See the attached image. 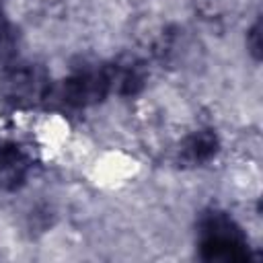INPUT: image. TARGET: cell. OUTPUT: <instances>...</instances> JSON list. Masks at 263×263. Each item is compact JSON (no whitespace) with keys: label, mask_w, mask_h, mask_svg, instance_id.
<instances>
[{"label":"cell","mask_w":263,"mask_h":263,"mask_svg":"<svg viewBox=\"0 0 263 263\" xmlns=\"http://www.w3.org/2000/svg\"><path fill=\"white\" fill-rule=\"evenodd\" d=\"M195 253L205 263H247L253 259L249 234L222 208H205L195 220Z\"/></svg>","instance_id":"obj_1"},{"label":"cell","mask_w":263,"mask_h":263,"mask_svg":"<svg viewBox=\"0 0 263 263\" xmlns=\"http://www.w3.org/2000/svg\"><path fill=\"white\" fill-rule=\"evenodd\" d=\"M51 76L45 66L29 60L6 64L0 74V97L14 109H33L51 97Z\"/></svg>","instance_id":"obj_2"},{"label":"cell","mask_w":263,"mask_h":263,"mask_svg":"<svg viewBox=\"0 0 263 263\" xmlns=\"http://www.w3.org/2000/svg\"><path fill=\"white\" fill-rule=\"evenodd\" d=\"M58 101L68 109H88L111 95L107 64H84L74 68L58 88H51Z\"/></svg>","instance_id":"obj_3"},{"label":"cell","mask_w":263,"mask_h":263,"mask_svg":"<svg viewBox=\"0 0 263 263\" xmlns=\"http://www.w3.org/2000/svg\"><path fill=\"white\" fill-rule=\"evenodd\" d=\"M107 64V74L111 82V95L134 99L138 97L148 82V66L146 62L136 53H121Z\"/></svg>","instance_id":"obj_4"},{"label":"cell","mask_w":263,"mask_h":263,"mask_svg":"<svg viewBox=\"0 0 263 263\" xmlns=\"http://www.w3.org/2000/svg\"><path fill=\"white\" fill-rule=\"evenodd\" d=\"M222 142L214 127H197L189 132L175 150V164L181 168H201L220 154Z\"/></svg>","instance_id":"obj_5"},{"label":"cell","mask_w":263,"mask_h":263,"mask_svg":"<svg viewBox=\"0 0 263 263\" xmlns=\"http://www.w3.org/2000/svg\"><path fill=\"white\" fill-rule=\"evenodd\" d=\"M33 166V154L25 144L16 140L0 142V191H18L29 181Z\"/></svg>","instance_id":"obj_6"},{"label":"cell","mask_w":263,"mask_h":263,"mask_svg":"<svg viewBox=\"0 0 263 263\" xmlns=\"http://www.w3.org/2000/svg\"><path fill=\"white\" fill-rule=\"evenodd\" d=\"M14 49V29L0 8V62H6Z\"/></svg>","instance_id":"obj_7"},{"label":"cell","mask_w":263,"mask_h":263,"mask_svg":"<svg viewBox=\"0 0 263 263\" xmlns=\"http://www.w3.org/2000/svg\"><path fill=\"white\" fill-rule=\"evenodd\" d=\"M247 49L255 62L261 60V18H255V23L247 29Z\"/></svg>","instance_id":"obj_8"}]
</instances>
